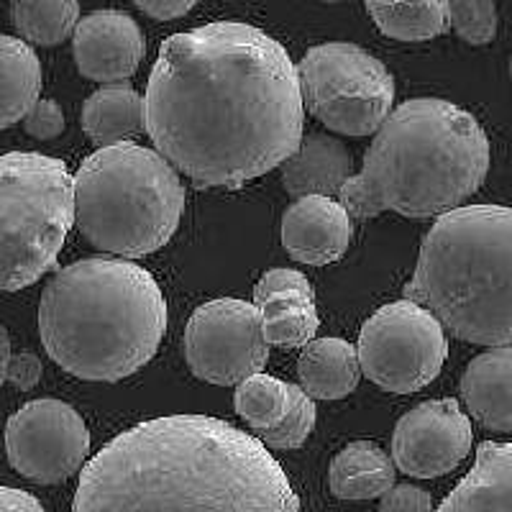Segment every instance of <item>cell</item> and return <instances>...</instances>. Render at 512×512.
Segmentation results:
<instances>
[{"label":"cell","instance_id":"6da1fadb","mask_svg":"<svg viewBox=\"0 0 512 512\" xmlns=\"http://www.w3.org/2000/svg\"><path fill=\"white\" fill-rule=\"evenodd\" d=\"M146 134L198 187H239L285 164L303 141L297 64L241 21L169 36L144 95Z\"/></svg>","mask_w":512,"mask_h":512},{"label":"cell","instance_id":"7a4b0ae2","mask_svg":"<svg viewBox=\"0 0 512 512\" xmlns=\"http://www.w3.org/2000/svg\"><path fill=\"white\" fill-rule=\"evenodd\" d=\"M75 512H300V500L259 438L210 415H164L88 461Z\"/></svg>","mask_w":512,"mask_h":512},{"label":"cell","instance_id":"3957f363","mask_svg":"<svg viewBox=\"0 0 512 512\" xmlns=\"http://www.w3.org/2000/svg\"><path fill=\"white\" fill-rule=\"evenodd\" d=\"M487 172L489 141L477 118L448 100L415 98L382 123L338 203L351 218L384 210L408 218L446 216L482 187Z\"/></svg>","mask_w":512,"mask_h":512},{"label":"cell","instance_id":"277c9868","mask_svg":"<svg viewBox=\"0 0 512 512\" xmlns=\"http://www.w3.org/2000/svg\"><path fill=\"white\" fill-rule=\"evenodd\" d=\"M164 331L162 290L128 259H82L59 269L41 295V344L77 379L131 377L157 354Z\"/></svg>","mask_w":512,"mask_h":512},{"label":"cell","instance_id":"5b68a950","mask_svg":"<svg viewBox=\"0 0 512 512\" xmlns=\"http://www.w3.org/2000/svg\"><path fill=\"white\" fill-rule=\"evenodd\" d=\"M402 292L461 341L510 346L512 208L466 205L438 218Z\"/></svg>","mask_w":512,"mask_h":512},{"label":"cell","instance_id":"8992f818","mask_svg":"<svg viewBox=\"0 0 512 512\" xmlns=\"http://www.w3.org/2000/svg\"><path fill=\"white\" fill-rule=\"evenodd\" d=\"M185 187L159 152L139 144L98 149L75 175V226L98 251L139 259L180 226Z\"/></svg>","mask_w":512,"mask_h":512},{"label":"cell","instance_id":"52a82bcc","mask_svg":"<svg viewBox=\"0 0 512 512\" xmlns=\"http://www.w3.org/2000/svg\"><path fill=\"white\" fill-rule=\"evenodd\" d=\"M75 226V177L34 152L0 154V292L34 285Z\"/></svg>","mask_w":512,"mask_h":512},{"label":"cell","instance_id":"ba28073f","mask_svg":"<svg viewBox=\"0 0 512 512\" xmlns=\"http://www.w3.org/2000/svg\"><path fill=\"white\" fill-rule=\"evenodd\" d=\"M297 77L305 108L336 134L374 136L395 105L390 70L349 41L308 49L297 64Z\"/></svg>","mask_w":512,"mask_h":512},{"label":"cell","instance_id":"9c48e42d","mask_svg":"<svg viewBox=\"0 0 512 512\" xmlns=\"http://www.w3.org/2000/svg\"><path fill=\"white\" fill-rule=\"evenodd\" d=\"M361 374L395 395L423 390L441 372L448 354L443 326L413 300L384 305L361 326Z\"/></svg>","mask_w":512,"mask_h":512},{"label":"cell","instance_id":"30bf717a","mask_svg":"<svg viewBox=\"0 0 512 512\" xmlns=\"http://www.w3.org/2000/svg\"><path fill=\"white\" fill-rule=\"evenodd\" d=\"M185 356L195 377L221 387L259 374L269 359L259 308L233 297L200 305L185 328Z\"/></svg>","mask_w":512,"mask_h":512},{"label":"cell","instance_id":"8fae6325","mask_svg":"<svg viewBox=\"0 0 512 512\" xmlns=\"http://www.w3.org/2000/svg\"><path fill=\"white\" fill-rule=\"evenodd\" d=\"M90 433L72 405L62 400H31L6 425V454L21 477L59 484L77 474L88 459Z\"/></svg>","mask_w":512,"mask_h":512},{"label":"cell","instance_id":"7c38bea8","mask_svg":"<svg viewBox=\"0 0 512 512\" xmlns=\"http://www.w3.org/2000/svg\"><path fill=\"white\" fill-rule=\"evenodd\" d=\"M472 438V423L454 397L428 400L397 423L392 461L408 477H443L472 451Z\"/></svg>","mask_w":512,"mask_h":512},{"label":"cell","instance_id":"4fadbf2b","mask_svg":"<svg viewBox=\"0 0 512 512\" xmlns=\"http://www.w3.org/2000/svg\"><path fill=\"white\" fill-rule=\"evenodd\" d=\"M77 70L105 85L128 80L139 70L146 44L139 24L123 11H95L80 18L72 34Z\"/></svg>","mask_w":512,"mask_h":512},{"label":"cell","instance_id":"5bb4252c","mask_svg":"<svg viewBox=\"0 0 512 512\" xmlns=\"http://www.w3.org/2000/svg\"><path fill=\"white\" fill-rule=\"evenodd\" d=\"M351 241V216L333 198H300L282 218V244L300 264L326 267L338 262Z\"/></svg>","mask_w":512,"mask_h":512},{"label":"cell","instance_id":"9a60e30c","mask_svg":"<svg viewBox=\"0 0 512 512\" xmlns=\"http://www.w3.org/2000/svg\"><path fill=\"white\" fill-rule=\"evenodd\" d=\"M461 397L487 431L512 433V346H492L469 361Z\"/></svg>","mask_w":512,"mask_h":512},{"label":"cell","instance_id":"2e32d148","mask_svg":"<svg viewBox=\"0 0 512 512\" xmlns=\"http://www.w3.org/2000/svg\"><path fill=\"white\" fill-rule=\"evenodd\" d=\"M351 180L349 149L328 134L305 136L297 152L282 164V182L290 198H333Z\"/></svg>","mask_w":512,"mask_h":512},{"label":"cell","instance_id":"e0dca14e","mask_svg":"<svg viewBox=\"0 0 512 512\" xmlns=\"http://www.w3.org/2000/svg\"><path fill=\"white\" fill-rule=\"evenodd\" d=\"M436 512H512V441H484L469 474Z\"/></svg>","mask_w":512,"mask_h":512},{"label":"cell","instance_id":"ac0fdd59","mask_svg":"<svg viewBox=\"0 0 512 512\" xmlns=\"http://www.w3.org/2000/svg\"><path fill=\"white\" fill-rule=\"evenodd\" d=\"M82 128L100 149L134 141L146 131L144 98L126 82L105 85L82 105Z\"/></svg>","mask_w":512,"mask_h":512},{"label":"cell","instance_id":"d6986e66","mask_svg":"<svg viewBox=\"0 0 512 512\" xmlns=\"http://www.w3.org/2000/svg\"><path fill=\"white\" fill-rule=\"evenodd\" d=\"M297 374L313 400H341L361 379L359 351L344 338H315L300 354Z\"/></svg>","mask_w":512,"mask_h":512},{"label":"cell","instance_id":"ffe728a7","mask_svg":"<svg viewBox=\"0 0 512 512\" xmlns=\"http://www.w3.org/2000/svg\"><path fill=\"white\" fill-rule=\"evenodd\" d=\"M328 484L341 500H374L395 487V461L372 441H354L333 456Z\"/></svg>","mask_w":512,"mask_h":512},{"label":"cell","instance_id":"44dd1931","mask_svg":"<svg viewBox=\"0 0 512 512\" xmlns=\"http://www.w3.org/2000/svg\"><path fill=\"white\" fill-rule=\"evenodd\" d=\"M41 93V62L24 39L0 34V128L24 121Z\"/></svg>","mask_w":512,"mask_h":512},{"label":"cell","instance_id":"7402d4cb","mask_svg":"<svg viewBox=\"0 0 512 512\" xmlns=\"http://www.w3.org/2000/svg\"><path fill=\"white\" fill-rule=\"evenodd\" d=\"M374 26L397 41H428L448 31L443 0H364Z\"/></svg>","mask_w":512,"mask_h":512},{"label":"cell","instance_id":"603a6c76","mask_svg":"<svg viewBox=\"0 0 512 512\" xmlns=\"http://www.w3.org/2000/svg\"><path fill=\"white\" fill-rule=\"evenodd\" d=\"M11 18L26 44L57 47L80 24V0H13Z\"/></svg>","mask_w":512,"mask_h":512},{"label":"cell","instance_id":"cb8c5ba5","mask_svg":"<svg viewBox=\"0 0 512 512\" xmlns=\"http://www.w3.org/2000/svg\"><path fill=\"white\" fill-rule=\"evenodd\" d=\"M256 308L264 320V338L272 346H308L320 326L310 297H274Z\"/></svg>","mask_w":512,"mask_h":512},{"label":"cell","instance_id":"d4e9b609","mask_svg":"<svg viewBox=\"0 0 512 512\" xmlns=\"http://www.w3.org/2000/svg\"><path fill=\"white\" fill-rule=\"evenodd\" d=\"M233 405H236V413L251 425V431H269L280 423L287 410V384L259 372L239 384Z\"/></svg>","mask_w":512,"mask_h":512},{"label":"cell","instance_id":"484cf974","mask_svg":"<svg viewBox=\"0 0 512 512\" xmlns=\"http://www.w3.org/2000/svg\"><path fill=\"white\" fill-rule=\"evenodd\" d=\"M315 425V405L313 397L295 384H287V410L282 420L269 431L256 433L259 441L267 448H277V451H287V448L303 446L308 441L310 431Z\"/></svg>","mask_w":512,"mask_h":512},{"label":"cell","instance_id":"4316f807","mask_svg":"<svg viewBox=\"0 0 512 512\" xmlns=\"http://www.w3.org/2000/svg\"><path fill=\"white\" fill-rule=\"evenodd\" d=\"M448 29L474 47H484L497 34L495 0H443Z\"/></svg>","mask_w":512,"mask_h":512},{"label":"cell","instance_id":"83f0119b","mask_svg":"<svg viewBox=\"0 0 512 512\" xmlns=\"http://www.w3.org/2000/svg\"><path fill=\"white\" fill-rule=\"evenodd\" d=\"M292 295H300V297H310L315 300V292L310 287L308 277L295 269H269L264 274L262 280L256 282L254 287V305H262L267 300H274V297H292Z\"/></svg>","mask_w":512,"mask_h":512},{"label":"cell","instance_id":"f1b7e54d","mask_svg":"<svg viewBox=\"0 0 512 512\" xmlns=\"http://www.w3.org/2000/svg\"><path fill=\"white\" fill-rule=\"evenodd\" d=\"M24 128H26V134L34 136V139L39 141L57 139V136L64 131V113L62 108H59L57 100L52 98L36 100L34 108L26 113Z\"/></svg>","mask_w":512,"mask_h":512},{"label":"cell","instance_id":"f546056e","mask_svg":"<svg viewBox=\"0 0 512 512\" xmlns=\"http://www.w3.org/2000/svg\"><path fill=\"white\" fill-rule=\"evenodd\" d=\"M379 512H433V500L415 484H395L382 495Z\"/></svg>","mask_w":512,"mask_h":512},{"label":"cell","instance_id":"4dcf8cb0","mask_svg":"<svg viewBox=\"0 0 512 512\" xmlns=\"http://www.w3.org/2000/svg\"><path fill=\"white\" fill-rule=\"evenodd\" d=\"M41 377V361L39 356L24 351V354H13L11 367H8V382L16 384L18 390H31Z\"/></svg>","mask_w":512,"mask_h":512},{"label":"cell","instance_id":"1f68e13d","mask_svg":"<svg viewBox=\"0 0 512 512\" xmlns=\"http://www.w3.org/2000/svg\"><path fill=\"white\" fill-rule=\"evenodd\" d=\"M134 3L146 16L157 18V21H172V18L190 13L200 0H134Z\"/></svg>","mask_w":512,"mask_h":512},{"label":"cell","instance_id":"d6a6232c","mask_svg":"<svg viewBox=\"0 0 512 512\" xmlns=\"http://www.w3.org/2000/svg\"><path fill=\"white\" fill-rule=\"evenodd\" d=\"M0 512H47L34 495L24 489L0 487Z\"/></svg>","mask_w":512,"mask_h":512},{"label":"cell","instance_id":"836d02e7","mask_svg":"<svg viewBox=\"0 0 512 512\" xmlns=\"http://www.w3.org/2000/svg\"><path fill=\"white\" fill-rule=\"evenodd\" d=\"M13 351H11V338H8L6 328L0 326V387L8 382V367H11Z\"/></svg>","mask_w":512,"mask_h":512},{"label":"cell","instance_id":"e575fe53","mask_svg":"<svg viewBox=\"0 0 512 512\" xmlns=\"http://www.w3.org/2000/svg\"><path fill=\"white\" fill-rule=\"evenodd\" d=\"M510 77H512V57H510Z\"/></svg>","mask_w":512,"mask_h":512},{"label":"cell","instance_id":"d590c367","mask_svg":"<svg viewBox=\"0 0 512 512\" xmlns=\"http://www.w3.org/2000/svg\"><path fill=\"white\" fill-rule=\"evenodd\" d=\"M328 3H338V0H328Z\"/></svg>","mask_w":512,"mask_h":512}]
</instances>
